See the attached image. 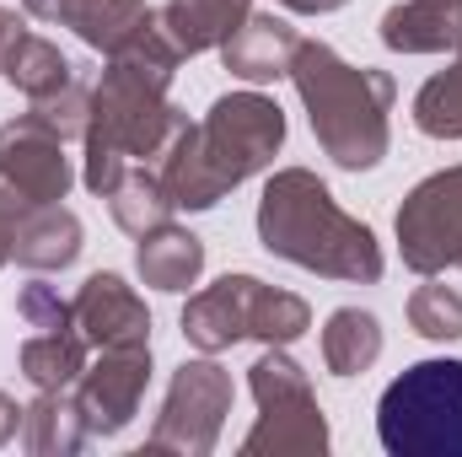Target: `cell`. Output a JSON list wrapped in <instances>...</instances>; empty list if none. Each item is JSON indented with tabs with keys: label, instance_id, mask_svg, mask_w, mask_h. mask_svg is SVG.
Listing matches in <instances>:
<instances>
[{
	"label": "cell",
	"instance_id": "1",
	"mask_svg": "<svg viewBox=\"0 0 462 457\" xmlns=\"http://www.w3.org/2000/svg\"><path fill=\"white\" fill-rule=\"evenodd\" d=\"M178 60L183 54L167 38L162 16L134 43L108 54V70L92 87V108H87V129H81V145H87L81 183L92 194H108L129 167H145V162L156 167L172 151V140L189 129V114L172 108V98H167Z\"/></svg>",
	"mask_w": 462,
	"mask_h": 457
},
{
	"label": "cell",
	"instance_id": "2",
	"mask_svg": "<svg viewBox=\"0 0 462 457\" xmlns=\"http://www.w3.org/2000/svg\"><path fill=\"white\" fill-rule=\"evenodd\" d=\"M285 145V114L263 92H226L210 103V114L189 124L172 151L156 162L172 210H210L236 183L263 173L274 151Z\"/></svg>",
	"mask_w": 462,
	"mask_h": 457
},
{
	"label": "cell",
	"instance_id": "3",
	"mask_svg": "<svg viewBox=\"0 0 462 457\" xmlns=\"http://www.w3.org/2000/svg\"><path fill=\"white\" fill-rule=\"evenodd\" d=\"M258 242L263 253L312 269L323 280L376 285L382 280V242L365 221H355L328 194V183L307 167H280L258 200Z\"/></svg>",
	"mask_w": 462,
	"mask_h": 457
},
{
	"label": "cell",
	"instance_id": "4",
	"mask_svg": "<svg viewBox=\"0 0 462 457\" xmlns=\"http://www.w3.org/2000/svg\"><path fill=\"white\" fill-rule=\"evenodd\" d=\"M291 81H296V98L312 118V135L318 145L345 167V173H365L387 156V140H393V76L387 70H371V65H349L339 49L318 43V38H301L296 54H291Z\"/></svg>",
	"mask_w": 462,
	"mask_h": 457
},
{
	"label": "cell",
	"instance_id": "5",
	"mask_svg": "<svg viewBox=\"0 0 462 457\" xmlns=\"http://www.w3.org/2000/svg\"><path fill=\"white\" fill-rule=\"evenodd\" d=\"M312 329V307L296 291L263 285L258 275H221L183 307V340L199 355H221L242 340L296 344Z\"/></svg>",
	"mask_w": 462,
	"mask_h": 457
},
{
	"label": "cell",
	"instance_id": "6",
	"mask_svg": "<svg viewBox=\"0 0 462 457\" xmlns=\"http://www.w3.org/2000/svg\"><path fill=\"white\" fill-rule=\"evenodd\" d=\"M376 436L393 457H462V360H420L387 382Z\"/></svg>",
	"mask_w": 462,
	"mask_h": 457
},
{
	"label": "cell",
	"instance_id": "7",
	"mask_svg": "<svg viewBox=\"0 0 462 457\" xmlns=\"http://www.w3.org/2000/svg\"><path fill=\"white\" fill-rule=\"evenodd\" d=\"M247 387L258 404L253 431L242 436V457H323L328 452V420L312 393V377L301 360H291L285 344H269L247 366Z\"/></svg>",
	"mask_w": 462,
	"mask_h": 457
},
{
	"label": "cell",
	"instance_id": "8",
	"mask_svg": "<svg viewBox=\"0 0 462 457\" xmlns=\"http://www.w3.org/2000/svg\"><path fill=\"white\" fill-rule=\"evenodd\" d=\"M231 371L216 355L183 360L167 382L162 415L145 436V452H178V457H210L221 442V425L231 415Z\"/></svg>",
	"mask_w": 462,
	"mask_h": 457
},
{
	"label": "cell",
	"instance_id": "9",
	"mask_svg": "<svg viewBox=\"0 0 462 457\" xmlns=\"http://www.w3.org/2000/svg\"><path fill=\"white\" fill-rule=\"evenodd\" d=\"M398 253L414 275L462 269V167L430 173L398 205Z\"/></svg>",
	"mask_w": 462,
	"mask_h": 457
},
{
	"label": "cell",
	"instance_id": "10",
	"mask_svg": "<svg viewBox=\"0 0 462 457\" xmlns=\"http://www.w3.org/2000/svg\"><path fill=\"white\" fill-rule=\"evenodd\" d=\"M0 183L16 189L27 205H60L76 183L70 156H65V135L49 129L32 108L0 124Z\"/></svg>",
	"mask_w": 462,
	"mask_h": 457
},
{
	"label": "cell",
	"instance_id": "11",
	"mask_svg": "<svg viewBox=\"0 0 462 457\" xmlns=\"http://www.w3.org/2000/svg\"><path fill=\"white\" fill-rule=\"evenodd\" d=\"M145 387H151V344H124V350H97V360L81 371L70 393L92 436H118L140 415Z\"/></svg>",
	"mask_w": 462,
	"mask_h": 457
},
{
	"label": "cell",
	"instance_id": "12",
	"mask_svg": "<svg viewBox=\"0 0 462 457\" xmlns=\"http://www.w3.org/2000/svg\"><path fill=\"white\" fill-rule=\"evenodd\" d=\"M70 312L81 323V334L92 350H124V344H151V312L134 296V285L124 275H87V285L70 296Z\"/></svg>",
	"mask_w": 462,
	"mask_h": 457
},
{
	"label": "cell",
	"instance_id": "13",
	"mask_svg": "<svg viewBox=\"0 0 462 457\" xmlns=\"http://www.w3.org/2000/svg\"><path fill=\"white\" fill-rule=\"evenodd\" d=\"M296 43H301V38H296V27H291L285 16H274V11H247L242 27L221 43V60H226V70L236 76V81L269 87V81L291 76Z\"/></svg>",
	"mask_w": 462,
	"mask_h": 457
},
{
	"label": "cell",
	"instance_id": "14",
	"mask_svg": "<svg viewBox=\"0 0 462 457\" xmlns=\"http://www.w3.org/2000/svg\"><path fill=\"white\" fill-rule=\"evenodd\" d=\"M11 258L49 275V269H70L81 258V221L65 205H32L27 216L11 221Z\"/></svg>",
	"mask_w": 462,
	"mask_h": 457
},
{
	"label": "cell",
	"instance_id": "15",
	"mask_svg": "<svg viewBox=\"0 0 462 457\" xmlns=\"http://www.w3.org/2000/svg\"><path fill=\"white\" fill-rule=\"evenodd\" d=\"M382 43L393 54H447L462 43V0H398L382 16Z\"/></svg>",
	"mask_w": 462,
	"mask_h": 457
},
{
	"label": "cell",
	"instance_id": "16",
	"mask_svg": "<svg viewBox=\"0 0 462 457\" xmlns=\"http://www.w3.org/2000/svg\"><path fill=\"white\" fill-rule=\"evenodd\" d=\"M54 22L70 27L87 49L118 54L124 43H134V38L156 22V11H151L145 0H60Z\"/></svg>",
	"mask_w": 462,
	"mask_h": 457
},
{
	"label": "cell",
	"instance_id": "17",
	"mask_svg": "<svg viewBox=\"0 0 462 457\" xmlns=\"http://www.w3.org/2000/svg\"><path fill=\"white\" fill-rule=\"evenodd\" d=\"M22 377L38 387V393H54V387H76L81 371L92 366V340L81 334V323H60V329H32L22 340L16 355Z\"/></svg>",
	"mask_w": 462,
	"mask_h": 457
},
{
	"label": "cell",
	"instance_id": "18",
	"mask_svg": "<svg viewBox=\"0 0 462 457\" xmlns=\"http://www.w3.org/2000/svg\"><path fill=\"white\" fill-rule=\"evenodd\" d=\"M134 269H140V280L151 285V291H189L199 275H205V242L194 237V231L183 227H156L140 237V247H134Z\"/></svg>",
	"mask_w": 462,
	"mask_h": 457
},
{
	"label": "cell",
	"instance_id": "19",
	"mask_svg": "<svg viewBox=\"0 0 462 457\" xmlns=\"http://www.w3.org/2000/svg\"><path fill=\"white\" fill-rule=\"evenodd\" d=\"M87 442H92V431H87V420H81L70 387L38 393V398L22 409V447L32 457H76Z\"/></svg>",
	"mask_w": 462,
	"mask_h": 457
},
{
	"label": "cell",
	"instance_id": "20",
	"mask_svg": "<svg viewBox=\"0 0 462 457\" xmlns=\"http://www.w3.org/2000/svg\"><path fill=\"white\" fill-rule=\"evenodd\" d=\"M247 11H253V0H167L156 16H162L167 38L178 43V54H205V49L226 43Z\"/></svg>",
	"mask_w": 462,
	"mask_h": 457
},
{
	"label": "cell",
	"instance_id": "21",
	"mask_svg": "<svg viewBox=\"0 0 462 457\" xmlns=\"http://www.w3.org/2000/svg\"><path fill=\"white\" fill-rule=\"evenodd\" d=\"M0 76H5L27 103H43V98H54L60 87L76 81V65H70L49 38H38V33L22 27V33L5 43V54H0Z\"/></svg>",
	"mask_w": 462,
	"mask_h": 457
},
{
	"label": "cell",
	"instance_id": "22",
	"mask_svg": "<svg viewBox=\"0 0 462 457\" xmlns=\"http://www.w3.org/2000/svg\"><path fill=\"white\" fill-rule=\"evenodd\" d=\"M103 200H108L114 221L129 231V237H145V231H156V227H167V221H172L167 183H162V173H156L151 162H145V167H129V173L118 178Z\"/></svg>",
	"mask_w": 462,
	"mask_h": 457
},
{
	"label": "cell",
	"instance_id": "23",
	"mask_svg": "<svg viewBox=\"0 0 462 457\" xmlns=\"http://www.w3.org/2000/svg\"><path fill=\"white\" fill-rule=\"evenodd\" d=\"M382 355V323L360 307H339L328 323H323V366L334 377H360L371 371Z\"/></svg>",
	"mask_w": 462,
	"mask_h": 457
},
{
	"label": "cell",
	"instance_id": "24",
	"mask_svg": "<svg viewBox=\"0 0 462 457\" xmlns=\"http://www.w3.org/2000/svg\"><path fill=\"white\" fill-rule=\"evenodd\" d=\"M414 124L430 140H462V43H457V65L430 76L414 98Z\"/></svg>",
	"mask_w": 462,
	"mask_h": 457
},
{
	"label": "cell",
	"instance_id": "25",
	"mask_svg": "<svg viewBox=\"0 0 462 457\" xmlns=\"http://www.w3.org/2000/svg\"><path fill=\"white\" fill-rule=\"evenodd\" d=\"M409 323H414V334L436 344L462 340V296L441 275H425V285H414V296H409Z\"/></svg>",
	"mask_w": 462,
	"mask_h": 457
},
{
	"label": "cell",
	"instance_id": "26",
	"mask_svg": "<svg viewBox=\"0 0 462 457\" xmlns=\"http://www.w3.org/2000/svg\"><path fill=\"white\" fill-rule=\"evenodd\" d=\"M87 108H92V87L76 76L70 87H60L54 98H43V103H32V114L43 118L49 129H60L65 140H76L81 129H87Z\"/></svg>",
	"mask_w": 462,
	"mask_h": 457
},
{
	"label": "cell",
	"instance_id": "27",
	"mask_svg": "<svg viewBox=\"0 0 462 457\" xmlns=\"http://www.w3.org/2000/svg\"><path fill=\"white\" fill-rule=\"evenodd\" d=\"M16 318H22L27 329H60V323H76L70 302H60L54 285H22V296H16Z\"/></svg>",
	"mask_w": 462,
	"mask_h": 457
},
{
	"label": "cell",
	"instance_id": "28",
	"mask_svg": "<svg viewBox=\"0 0 462 457\" xmlns=\"http://www.w3.org/2000/svg\"><path fill=\"white\" fill-rule=\"evenodd\" d=\"M16 431H22V404H16L11 393H0V447H5Z\"/></svg>",
	"mask_w": 462,
	"mask_h": 457
},
{
	"label": "cell",
	"instance_id": "29",
	"mask_svg": "<svg viewBox=\"0 0 462 457\" xmlns=\"http://www.w3.org/2000/svg\"><path fill=\"white\" fill-rule=\"evenodd\" d=\"M285 11H296V16H328V11H339L345 0H280Z\"/></svg>",
	"mask_w": 462,
	"mask_h": 457
},
{
	"label": "cell",
	"instance_id": "30",
	"mask_svg": "<svg viewBox=\"0 0 462 457\" xmlns=\"http://www.w3.org/2000/svg\"><path fill=\"white\" fill-rule=\"evenodd\" d=\"M22 27H27V22H22L16 11H5V5H0V54H5V43H11V38H16Z\"/></svg>",
	"mask_w": 462,
	"mask_h": 457
},
{
	"label": "cell",
	"instance_id": "31",
	"mask_svg": "<svg viewBox=\"0 0 462 457\" xmlns=\"http://www.w3.org/2000/svg\"><path fill=\"white\" fill-rule=\"evenodd\" d=\"M27 5V16H43V22H54V11H60V0H22Z\"/></svg>",
	"mask_w": 462,
	"mask_h": 457
},
{
	"label": "cell",
	"instance_id": "32",
	"mask_svg": "<svg viewBox=\"0 0 462 457\" xmlns=\"http://www.w3.org/2000/svg\"><path fill=\"white\" fill-rule=\"evenodd\" d=\"M11 258V227H0V264Z\"/></svg>",
	"mask_w": 462,
	"mask_h": 457
}]
</instances>
